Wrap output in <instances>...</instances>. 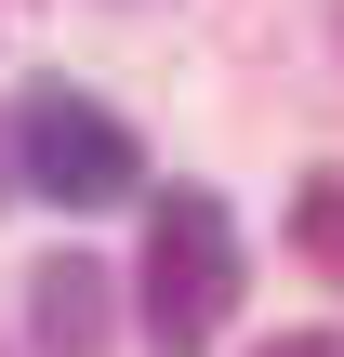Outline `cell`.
I'll list each match as a JSON object with an SVG mask.
<instances>
[{
  "label": "cell",
  "instance_id": "cell-1",
  "mask_svg": "<svg viewBox=\"0 0 344 357\" xmlns=\"http://www.w3.org/2000/svg\"><path fill=\"white\" fill-rule=\"evenodd\" d=\"M239 318V225L212 185H172L146 212V357H212Z\"/></svg>",
  "mask_w": 344,
  "mask_h": 357
},
{
  "label": "cell",
  "instance_id": "cell-5",
  "mask_svg": "<svg viewBox=\"0 0 344 357\" xmlns=\"http://www.w3.org/2000/svg\"><path fill=\"white\" fill-rule=\"evenodd\" d=\"M252 357H344V331H278V344H252Z\"/></svg>",
  "mask_w": 344,
  "mask_h": 357
},
{
  "label": "cell",
  "instance_id": "cell-2",
  "mask_svg": "<svg viewBox=\"0 0 344 357\" xmlns=\"http://www.w3.org/2000/svg\"><path fill=\"white\" fill-rule=\"evenodd\" d=\"M146 185V146L93 106V93H27L13 119V199H66V212H106Z\"/></svg>",
  "mask_w": 344,
  "mask_h": 357
},
{
  "label": "cell",
  "instance_id": "cell-4",
  "mask_svg": "<svg viewBox=\"0 0 344 357\" xmlns=\"http://www.w3.org/2000/svg\"><path fill=\"white\" fill-rule=\"evenodd\" d=\"M292 252H305L318 278H344V172H305V199H292Z\"/></svg>",
  "mask_w": 344,
  "mask_h": 357
},
{
  "label": "cell",
  "instance_id": "cell-3",
  "mask_svg": "<svg viewBox=\"0 0 344 357\" xmlns=\"http://www.w3.org/2000/svg\"><path fill=\"white\" fill-rule=\"evenodd\" d=\"M27 344L40 357H106V265L53 252V265L27 278Z\"/></svg>",
  "mask_w": 344,
  "mask_h": 357
},
{
  "label": "cell",
  "instance_id": "cell-6",
  "mask_svg": "<svg viewBox=\"0 0 344 357\" xmlns=\"http://www.w3.org/2000/svg\"><path fill=\"white\" fill-rule=\"evenodd\" d=\"M0 199H13V185H0Z\"/></svg>",
  "mask_w": 344,
  "mask_h": 357
}]
</instances>
